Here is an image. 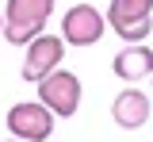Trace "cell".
<instances>
[{
	"instance_id": "6da1fadb",
	"label": "cell",
	"mask_w": 153,
	"mask_h": 142,
	"mask_svg": "<svg viewBox=\"0 0 153 142\" xmlns=\"http://www.w3.org/2000/svg\"><path fill=\"white\" fill-rule=\"evenodd\" d=\"M50 16H54V0H8L4 4V39L12 46H27L46 31Z\"/></svg>"
},
{
	"instance_id": "7a4b0ae2",
	"label": "cell",
	"mask_w": 153,
	"mask_h": 142,
	"mask_svg": "<svg viewBox=\"0 0 153 142\" xmlns=\"http://www.w3.org/2000/svg\"><path fill=\"white\" fill-rule=\"evenodd\" d=\"M107 27L126 42H142L153 31V0H111Z\"/></svg>"
},
{
	"instance_id": "3957f363",
	"label": "cell",
	"mask_w": 153,
	"mask_h": 142,
	"mask_svg": "<svg viewBox=\"0 0 153 142\" xmlns=\"http://www.w3.org/2000/svg\"><path fill=\"white\" fill-rule=\"evenodd\" d=\"M38 100L46 104L57 119L76 115V108H80V77L57 65L54 73H46V77L38 81Z\"/></svg>"
},
{
	"instance_id": "277c9868",
	"label": "cell",
	"mask_w": 153,
	"mask_h": 142,
	"mask_svg": "<svg viewBox=\"0 0 153 142\" xmlns=\"http://www.w3.org/2000/svg\"><path fill=\"white\" fill-rule=\"evenodd\" d=\"M54 119L57 115L42 100H23L8 108V131H12V138L23 142H46L54 135Z\"/></svg>"
},
{
	"instance_id": "5b68a950",
	"label": "cell",
	"mask_w": 153,
	"mask_h": 142,
	"mask_svg": "<svg viewBox=\"0 0 153 142\" xmlns=\"http://www.w3.org/2000/svg\"><path fill=\"white\" fill-rule=\"evenodd\" d=\"M107 31V16H100V8L92 4H73L61 16V39L65 46H96Z\"/></svg>"
},
{
	"instance_id": "8992f818",
	"label": "cell",
	"mask_w": 153,
	"mask_h": 142,
	"mask_svg": "<svg viewBox=\"0 0 153 142\" xmlns=\"http://www.w3.org/2000/svg\"><path fill=\"white\" fill-rule=\"evenodd\" d=\"M61 58H65V39L61 35H38V39L27 42V58H23V69H19V77L23 81H42L46 73H54L57 65H61Z\"/></svg>"
},
{
	"instance_id": "52a82bcc",
	"label": "cell",
	"mask_w": 153,
	"mask_h": 142,
	"mask_svg": "<svg viewBox=\"0 0 153 142\" xmlns=\"http://www.w3.org/2000/svg\"><path fill=\"white\" fill-rule=\"evenodd\" d=\"M111 119L123 127V131H138L149 119V96L142 88H123L111 100Z\"/></svg>"
},
{
	"instance_id": "ba28073f",
	"label": "cell",
	"mask_w": 153,
	"mask_h": 142,
	"mask_svg": "<svg viewBox=\"0 0 153 142\" xmlns=\"http://www.w3.org/2000/svg\"><path fill=\"white\" fill-rule=\"evenodd\" d=\"M111 69H115L119 81H130L134 84V81H142V77L153 73V50L146 46V42H126V46L115 54Z\"/></svg>"
},
{
	"instance_id": "9c48e42d",
	"label": "cell",
	"mask_w": 153,
	"mask_h": 142,
	"mask_svg": "<svg viewBox=\"0 0 153 142\" xmlns=\"http://www.w3.org/2000/svg\"><path fill=\"white\" fill-rule=\"evenodd\" d=\"M0 39H4V12H0Z\"/></svg>"
},
{
	"instance_id": "30bf717a",
	"label": "cell",
	"mask_w": 153,
	"mask_h": 142,
	"mask_svg": "<svg viewBox=\"0 0 153 142\" xmlns=\"http://www.w3.org/2000/svg\"><path fill=\"white\" fill-rule=\"evenodd\" d=\"M12 142H23V138H12Z\"/></svg>"
},
{
	"instance_id": "8fae6325",
	"label": "cell",
	"mask_w": 153,
	"mask_h": 142,
	"mask_svg": "<svg viewBox=\"0 0 153 142\" xmlns=\"http://www.w3.org/2000/svg\"><path fill=\"white\" fill-rule=\"evenodd\" d=\"M149 77H153V73H149Z\"/></svg>"
}]
</instances>
